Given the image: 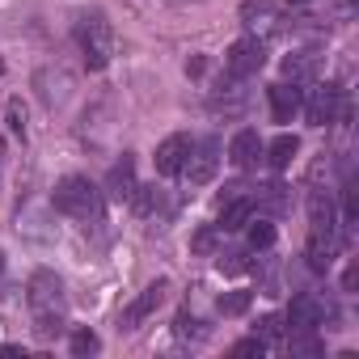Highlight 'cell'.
<instances>
[{
	"label": "cell",
	"mask_w": 359,
	"mask_h": 359,
	"mask_svg": "<svg viewBox=\"0 0 359 359\" xmlns=\"http://www.w3.org/2000/svg\"><path fill=\"white\" fill-rule=\"evenodd\" d=\"M212 241H216V233H199L195 237V250H212Z\"/></svg>",
	"instance_id": "obj_28"
},
{
	"label": "cell",
	"mask_w": 359,
	"mask_h": 359,
	"mask_svg": "<svg viewBox=\"0 0 359 359\" xmlns=\"http://www.w3.org/2000/svg\"><path fill=\"white\" fill-rule=\"evenodd\" d=\"M165 292H169V283H165V279L148 283V287H144V292H140V296L127 304V313H123V321H118V325H123V330H135L144 317H152V313L165 304Z\"/></svg>",
	"instance_id": "obj_9"
},
{
	"label": "cell",
	"mask_w": 359,
	"mask_h": 359,
	"mask_svg": "<svg viewBox=\"0 0 359 359\" xmlns=\"http://www.w3.org/2000/svg\"><path fill=\"white\" fill-rule=\"evenodd\" d=\"M26 304H30V317H34V330L43 338H55L68 321V296H64V283L55 271H34L30 283H26Z\"/></svg>",
	"instance_id": "obj_1"
},
{
	"label": "cell",
	"mask_w": 359,
	"mask_h": 359,
	"mask_svg": "<svg viewBox=\"0 0 359 359\" xmlns=\"http://www.w3.org/2000/svg\"><path fill=\"white\" fill-rule=\"evenodd\" d=\"M300 106H304V118H309L313 127L346 123V118H351V97H346L338 85H325V81H317L313 89H300Z\"/></svg>",
	"instance_id": "obj_4"
},
{
	"label": "cell",
	"mask_w": 359,
	"mask_h": 359,
	"mask_svg": "<svg viewBox=\"0 0 359 359\" xmlns=\"http://www.w3.org/2000/svg\"><path fill=\"white\" fill-rule=\"evenodd\" d=\"M241 26H245V34H250V39L266 43V39H275V34H279L283 13H279L275 0H245V5H241Z\"/></svg>",
	"instance_id": "obj_6"
},
{
	"label": "cell",
	"mask_w": 359,
	"mask_h": 359,
	"mask_svg": "<svg viewBox=\"0 0 359 359\" xmlns=\"http://www.w3.org/2000/svg\"><path fill=\"white\" fill-rule=\"evenodd\" d=\"M262 60H266V43H258V39H237L229 51H224V85H237V81H245V76H254L258 68H262Z\"/></svg>",
	"instance_id": "obj_5"
},
{
	"label": "cell",
	"mask_w": 359,
	"mask_h": 359,
	"mask_svg": "<svg viewBox=\"0 0 359 359\" xmlns=\"http://www.w3.org/2000/svg\"><path fill=\"white\" fill-rule=\"evenodd\" d=\"M131 191H135V165H131V156H123L110 169V195L114 199H131Z\"/></svg>",
	"instance_id": "obj_16"
},
{
	"label": "cell",
	"mask_w": 359,
	"mask_h": 359,
	"mask_svg": "<svg viewBox=\"0 0 359 359\" xmlns=\"http://www.w3.org/2000/svg\"><path fill=\"white\" fill-rule=\"evenodd\" d=\"M245 224H250V250H271V245H275V224H271V220H262V216L254 220V216H250Z\"/></svg>",
	"instance_id": "obj_19"
},
{
	"label": "cell",
	"mask_w": 359,
	"mask_h": 359,
	"mask_svg": "<svg viewBox=\"0 0 359 359\" xmlns=\"http://www.w3.org/2000/svg\"><path fill=\"white\" fill-rule=\"evenodd\" d=\"M173 334H177V342H203V338H208V325H203L199 317H191V313H177Z\"/></svg>",
	"instance_id": "obj_17"
},
{
	"label": "cell",
	"mask_w": 359,
	"mask_h": 359,
	"mask_svg": "<svg viewBox=\"0 0 359 359\" xmlns=\"http://www.w3.org/2000/svg\"><path fill=\"white\" fill-rule=\"evenodd\" d=\"M131 199H135V212H140V216H152V212L161 208V191H156V187H135Z\"/></svg>",
	"instance_id": "obj_21"
},
{
	"label": "cell",
	"mask_w": 359,
	"mask_h": 359,
	"mask_svg": "<svg viewBox=\"0 0 359 359\" xmlns=\"http://www.w3.org/2000/svg\"><path fill=\"white\" fill-rule=\"evenodd\" d=\"M309 233H325V237H338V216H334V203H330V195H321V191H313V199H309Z\"/></svg>",
	"instance_id": "obj_13"
},
{
	"label": "cell",
	"mask_w": 359,
	"mask_h": 359,
	"mask_svg": "<svg viewBox=\"0 0 359 359\" xmlns=\"http://www.w3.org/2000/svg\"><path fill=\"white\" fill-rule=\"evenodd\" d=\"M325 317H330V304H325L321 296H313V292H300V296H292L283 321H287L292 330H321Z\"/></svg>",
	"instance_id": "obj_8"
},
{
	"label": "cell",
	"mask_w": 359,
	"mask_h": 359,
	"mask_svg": "<svg viewBox=\"0 0 359 359\" xmlns=\"http://www.w3.org/2000/svg\"><path fill=\"white\" fill-rule=\"evenodd\" d=\"M34 85H39V97H43L47 106H64L68 93H72V72H64V68H43Z\"/></svg>",
	"instance_id": "obj_12"
},
{
	"label": "cell",
	"mask_w": 359,
	"mask_h": 359,
	"mask_svg": "<svg viewBox=\"0 0 359 359\" xmlns=\"http://www.w3.org/2000/svg\"><path fill=\"white\" fill-rule=\"evenodd\" d=\"M292 5H304V0H292Z\"/></svg>",
	"instance_id": "obj_30"
},
{
	"label": "cell",
	"mask_w": 359,
	"mask_h": 359,
	"mask_svg": "<svg viewBox=\"0 0 359 359\" xmlns=\"http://www.w3.org/2000/svg\"><path fill=\"white\" fill-rule=\"evenodd\" d=\"M287 351H292V355H321V338H317V330H292Z\"/></svg>",
	"instance_id": "obj_20"
},
{
	"label": "cell",
	"mask_w": 359,
	"mask_h": 359,
	"mask_svg": "<svg viewBox=\"0 0 359 359\" xmlns=\"http://www.w3.org/2000/svg\"><path fill=\"white\" fill-rule=\"evenodd\" d=\"M9 127H13L18 135H26V106H22V102L9 106Z\"/></svg>",
	"instance_id": "obj_25"
},
{
	"label": "cell",
	"mask_w": 359,
	"mask_h": 359,
	"mask_svg": "<svg viewBox=\"0 0 359 359\" xmlns=\"http://www.w3.org/2000/svg\"><path fill=\"white\" fill-rule=\"evenodd\" d=\"M296 110H300V89L296 85H271V114L279 123H287Z\"/></svg>",
	"instance_id": "obj_14"
},
{
	"label": "cell",
	"mask_w": 359,
	"mask_h": 359,
	"mask_svg": "<svg viewBox=\"0 0 359 359\" xmlns=\"http://www.w3.org/2000/svg\"><path fill=\"white\" fill-rule=\"evenodd\" d=\"M191 144H195L191 135H169V140H161V144H156V173L177 177V169H182V161H187Z\"/></svg>",
	"instance_id": "obj_11"
},
{
	"label": "cell",
	"mask_w": 359,
	"mask_h": 359,
	"mask_svg": "<svg viewBox=\"0 0 359 359\" xmlns=\"http://www.w3.org/2000/svg\"><path fill=\"white\" fill-rule=\"evenodd\" d=\"M0 271H5V254H0Z\"/></svg>",
	"instance_id": "obj_29"
},
{
	"label": "cell",
	"mask_w": 359,
	"mask_h": 359,
	"mask_svg": "<svg viewBox=\"0 0 359 359\" xmlns=\"http://www.w3.org/2000/svg\"><path fill=\"white\" fill-rule=\"evenodd\" d=\"M220 148L212 144V140H203V144H191V152H187V161H182V169H177V177H187L191 187H203V182H212L216 177V165H220V156H216Z\"/></svg>",
	"instance_id": "obj_7"
},
{
	"label": "cell",
	"mask_w": 359,
	"mask_h": 359,
	"mask_svg": "<svg viewBox=\"0 0 359 359\" xmlns=\"http://www.w3.org/2000/svg\"><path fill=\"white\" fill-rule=\"evenodd\" d=\"M220 271H229V275L245 271V254H229V262H220Z\"/></svg>",
	"instance_id": "obj_27"
},
{
	"label": "cell",
	"mask_w": 359,
	"mask_h": 359,
	"mask_svg": "<svg viewBox=\"0 0 359 359\" xmlns=\"http://www.w3.org/2000/svg\"><path fill=\"white\" fill-rule=\"evenodd\" d=\"M262 135L254 131V127H241L233 140H229V161L237 165V169H254L258 161H262Z\"/></svg>",
	"instance_id": "obj_10"
},
{
	"label": "cell",
	"mask_w": 359,
	"mask_h": 359,
	"mask_svg": "<svg viewBox=\"0 0 359 359\" xmlns=\"http://www.w3.org/2000/svg\"><path fill=\"white\" fill-rule=\"evenodd\" d=\"M254 216V203L250 199H241V195H233L229 203H224V216H220V233H233V229H245V220Z\"/></svg>",
	"instance_id": "obj_15"
},
{
	"label": "cell",
	"mask_w": 359,
	"mask_h": 359,
	"mask_svg": "<svg viewBox=\"0 0 359 359\" xmlns=\"http://www.w3.org/2000/svg\"><path fill=\"white\" fill-rule=\"evenodd\" d=\"M102 342H97V334H89V330H76L72 334V355H93Z\"/></svg>",
	"instance_id": "obj_24"
},
{
	"label": "cell",
	"mask_w": 359,
	"mask_h": 359,
	"mask_svg": "<svg viewBox=\"0 0 359 359\" xmlns=\"http://www.w3.org/2000/svg\"><path fill=\"white\" fill-rule=\"evenodd\" d=\"M250 309V292H229V296H220V313L224 317H237V313H245Z\"/></svg>",
	"instance_id": "obj_22"
},
{
	"label": "cell",
	"mask_w": 359,
	"mask_h": 359,
	"mask_svg": "<svg viewBox=\"0 0 359 359\" xmlns=\"http://www.w3.org/2000/svg\"><path fill=\"white\" fill-rule=\"evenodd\" d=\"M262 351H266V342H262V338H258V334H254V338H245V342H237V346H233V355H262Z\"/></svg>",
	"instance_id": "obj_26"
},
{
	"label": "cell",
	"mask_w": 359,
	"mask_h": 359,
	"mask_svg": "<svg viewBox=\"0 0 359 359\" xmlns=\"http://www.w3.org/2000/svg\"><path fill=\"white\" fill-rule=\"evenodd\" d=\"M72 34H76V47H81L89 72H102L114 60V26L106 22V13H97V9L93 13H81Z\"/></svg>",
	"instance_id": "obj_3"
},
{
	"label": "cell",
	"mask_w": 359,
	"mask_h": 359,
	"mask_svg": "<svg viewBox=\"0 0 359 359\" xmlns=\"http://www.w3.org/2000/svg\"><path fill=\"white\" fill-rule=\"evenodd\" d=\"M254 334H258L262 342H275V338L283 334V317H275V313H271V317H262V321L254 325Z\"/></svg>",
	"instance_id": "obj_23"
},
{
	"label": "cell",
	"mask_w": 359,
	"mask_h": 359,
	"mask_svg": "<svg viewBox=\"0 0 359 359\" xmlns=\"http://www.w3.org/2000/svg\"><path fill=\"white\" fill-rule=\"evenodd\" d=\"M296 148H300V144H296V135H279V140H275L271 148H262V152H266V161H271L275 169H287V165H292V156H296Z\"/></svg>",
	"instance_id": "obj_18"
},
{
	"label": "cell",
	"mask_w": 359,
	"mask_h": 359,
	"mask_svg": "<svg viewBox=\"0 0 359 359\" xmlns=\"http://www.w3.org/2000/svg\"><path fill=\"white\" fill-rule=\"evenodd\" d=\"M55 212H64L68 220H81V224H93L102 216V191L81 173H68L55 182V195H51Z\"/></svg>",
	"instance_id": "obj_2"
}]
</instances>
